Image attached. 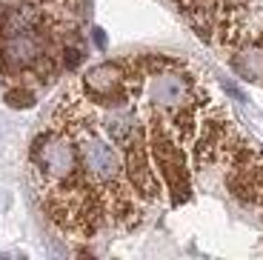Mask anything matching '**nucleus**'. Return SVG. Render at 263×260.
<instances>
[{
	"mask_svg": "<svg viewBox=\"0 0 263 260\" xmlns=\"http://www.w3.org/2000/svg\"><path fill=\"white\" fill-rule=\"evenodd\" d=\"M95 43H98L100 49L106 46V38H103V32H100V29H95Z\"/></svg>",
	"mask_w": 263,
	"mask_h": 260,
	"instance_id": "3",
	"label": "nucleus"
},
{
	"mask_svg": "<svg viewBox=\"0 0 263 260\" xmlns=\"http://www.w3.org/2000/svg\"><path fill=\"white\" fill-rule=\"evenodd\" d=\"M232 69L246 80H263V43H249L232 54Z\"/></svg>",
	"mask_w": 263,
	"mask_h": 260,
	"instance_id": "2",
	"label": "nucleus"
},
{
	"mask_svg": "<svg viewBox=\"0 0 263 260\" xmlns=\"http://www.w3.org/2000/svg\"><path fill=\"white\" fill-rule=\"evenodd\" d=\"M83 0H0V78L40 89L83 60Z\"/></svg>",
	"mask_w": 263,
	"mask_h": 260,
	"instance_id": "1",
	"label": "nucleus"
}]
</instances>
